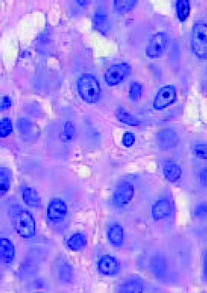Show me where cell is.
I'll use <instances>...</instances> for the list:
<instances>
[{"instance_id":"cell-1","label":"cell","mask_w":207,"mask_h":293,"mask_svg":"<svg viewBox=\"0 0 207 293\" xmlns=\"http://www.w3.org/2000/svg\"><path fill=\"white\" fill-rule=\"evenodd\" d=\"M10 218L14 230L22 239H32L36 234V221L31 212L20 205H14L10 210Z\"/></svg>"},{"instance_id":"cell-2","label":"cell","mask_w":207,"mask_h":293,"mask_svg":"<svg viewBox=\"0 0 207 293\" xmlns=\"http://www.w3.org/2000/svg\"><path fill=\"white\" fill-rule=\"evenodd\" d=\"M77 91L86 103L95 104L100 101L101 89L97 78L92 74H83L77 81Z\"/></svg>"},{"instance_id":"cell-3","label":"cell","mask_w":207,"mask_h":293,"mask_svg":"<svg viewBox=\"0 0 207 293\" xmlns=\"http://www.w3.org/2000/svg\"><path fill=\"white\" fill-rule=\"evenodd\" d=\"M191 48L194 55L200 60L207 58V23L197 22L193 27Z\"/></svg>"},{"instance_id":"cell-4","label":"cell","mask_w":207,"mask_h":293,"mask_svg":"<svg viewBox=\"0 0 207 293\" xmlns=\"http://www.w3.org/2000/svg\"><path fill=\"white\" fill-rule=\"evenodd\" d=\"M131 71V66L127 63H119L111 65L106 70L104 75L105 81L110 87L116 86L130 75Z\"/></svg>"},{"instance_id":"cell-5","label":"cell","mask_w":207,"mask_h":293,"mask_svg":"<svg viewBox=\"0 0 207 293\" xmlns=\"http://www.w3.org/2000/svg\"><path fill=\"white\" fill-rule=\"evenodd\" d=\"M169 45L166 33L158 32L151 37L145 48V55L149 58H159L164 54Z\"/></svg>"},{"instance_id":"cell-6","label":"cell","mask_w":207,"mask_h":293,"mask_svg":"<svg viewBox=\"0 0 207 293\" xmlns=\"http://www.w3.org/2000/svg\"><path fill=\"white\" fill-rule=\"evenodd\" d=\"M176 89L174 85H165L158 91L154 100V108L158 111H161L164 109L171 106L175 103L176 100Z\"/></svg>"},{"instance_id":"cell-7","label":"cell","mask_w":207,"mask_h":293,"mask_svg":"<svg viewBox=\"0 0 207 293\" xmlns=\"http://www.w3.org/2000/svg\"><path fill=\"white\" fill-rule=\"evenodd\" d=\"M135 194V188L131 183L124 181L116 186L113 193V203L117 208H124L132 201Z\"/></svg>"},{"instance_id":"cell-8","label":"cell","mask_w":207,"mask_h":293,"mask_svg":"<svg viewBox=\"0 0 207 293\" xmlns=\"http://www.w3.org/2000/svg\"><path fill=\"white\" fill-rule=\"evenodd\" d=\"M68 213L67 204L60 198H54L49 202L46 215L51 222L60 223L65 220Z\"/></svg>"},{"instance_id":"cell-9","label":"cell","mask_w":207,"mask_h":293,"mask_svg":"<svg viewBox=\"0 0 207 293\" xmlns=\"http://www.w3.org/2000/svg\"><path fill=\"white\" fill-rule=\"evenodd\" d=\"M156 140L162 150H169L178 145L179 136L175 130L171 128H164L158 132Z\"/></svg>"},{"instance_id":"cell-10","label":"cell","mask_w":207,"mask_h":293,"mask_svg":"<svg viewBox=\"0 0 207 293\" xmlns=\"http://www.w3.org/2000/svg\"><path fill=\"white\" fill-rule=\"evenodd\" d=\"M98 270L105 276H114L120 271V264L116 258L112 255H105L100 258L97 262Z\"/></svg>"},{"instance_id":"cell-11","label":"cell","mask_w":207,"mask_h":293,"mask_svg":"<svg viewBox=\"0 0 207 293\" xmlns=\"http://www.w3.org/2000/svg\"><path fill=\"white\" fill-rule=\"evenodd\" d=\"M144 290V281L140 276L130 275L124 278L117 287L119 292L139 293Z\"/></svg>"},{"instance_id":"cell-12","label":"cell","mask_w":207,"mask_h":293,"mask_svg":"<svg viewBox=\"0 0 207 293\" xmlns=\"http://www.w3.org/2000/svg\"><path fill=\"white\" fill-rule=\"evenodd\" d=\"M54 271L56 280L62 284H70L74 277L72 266L65 259L56 262Z\"/></svg>"},{"instance_id":"cell-13","label":"cell","mask_w":207,"mask_h":293,"mask_svg":"<svg viewBox=\"0 0 207 293\" xmlns=\"http://www.w3.org/2000/svg\"><path fill=\"white\" fill-rule=\"evenodd\" d=\"M172 211L171 203L167 199H160L152 207L151 215L154 220H162L168 217Z\"/></svg>"},{"instance_id":"cell-14","label":"cell","mask_w":207,"mask_h":293,"mask_svg":"<svg viewBox=\"0 0 207 293\" xmlns=\"http://www.w3.org/2000/svg\"><path fill=\"white\" fill-rule=\"evenodd\" d=\"M22 201L31 209H38L41 206V198L37 190L30 186H23L21 190Z\"/></svg>"},{"instance_id":"cell-15","label":"cell","mask_w":207,"mask_h":293,"mask_svg":"<svg viewBox=\"0 0 207 293\" xmlns=\"http://www.w3.org/2000/svg\"><path fill=\"white\" fill-rule=\"evenodd\" d=\"M163 174L169 182L175 183L181 179L183 171L180 166L175 161L167 160L163 166Z\"/></svg>"},{"instance_id":"cell-16","label":"cell","mask_w":207,"mask_h":293,"mask_svg":"<svg viewBox=\"0 0 207 293\" xmlns=\"http://www.w3.org/2000/svg\"><path fill=\"white\" fill-rule=\"evenodd\" d=\"M15 246L9 239L1 238L0 239V255L1 260L6 264H11L15 258Z\"/></svg>"},{"instance_id":"cell-17","label":"cell","mask_w":207,"mask_h":293,"mask_svg":"<svg viewBox=\"0 0 207 293\" xmlns=\"http://www.w3.org/2000/svg\"><path fill=\"white\" fill-rule=\"evenodd\" d=\"M151 273L157 279H163L167 271L166 261L160 255H155L152 258L149 263Z\"/></svg>"},{"instance_id":"cell-18","label":"cell","mask_w":207,"mask_h":293,"mask_svg":"<svg viewBox=\"0 0 207 293\" xmlns=\"http://www.w3.org/2000/svg\"><path fill=\"white\" fill-rule=\"evenodd\" d=\"M107 239L114 247H121L124 241V227L120 224L111 225L107 231Z\"/></svg>"},{"instance_id":"cell-19","label":"cell","mask_w":207,"mask_h":293,"mask_svg":"<svg viewBox=\"0 0 207 293\" xmlns=\"http://www.w3.org/2000/svg\"><path fill=\"white\" fill-rule=\"evenodd\" d=\"M94 27L102 34H107L110 30V22L108 16L102 10H98L94 15Z\"/></svg>"},{"instance_id":"cell-20","label":"cell","mask_w":207,"mask_h":293,"mask_svg":"<svg viewBox=\"0 0 207 293\" xmlns=\"http://www.w3.org/2000/svg\"><path fill=\"white\" fill-rule=\"evenodd\" d=\"M67 248L71 251H80L86 245V238L82 232L73 234L66 243Z\"/></svg>"},{"instance_id":"cell-21","label":"cell","mask_w":207,"mask_h":293,"mask_svg":"<svg viewBox=\"0 0 207 293\" xmlns=\"http://www.w3.org/2000/svg\"><path fill=\"white\" fill-rule=\"evenodd\" d=\"M116 119L123 123L124 125H129V126H138L140 125L139 120L133 116L132 114L129 113V111H127L125 109L123 108L121 106H119L116 108Z\"/></svg>"},{"instance_id":"cell-22","label":"cell","mask_w":207,"mask_h":293,"mask_svg":"<svg viewBox=\"0 0 207 293\" xmlns=\"http://www.w3.org/2000/svg\"><path fill=\"white\" fill-rule=\"evenodd\" d=\"M175 8L179 22H185L190 14V2L188 0H178L175 4Z\"/></svg>"},{"instance_id":"cell-23","label":"cell","mask_w":207,"mask_h":293,"mask_svg":"<svg viewBox=\"0 0 207 293\" xmlns=\"http://www.w3.org/2000/svg\"><path fill=\"white\" fill-rule=\"evenodd\" d=\"M11 172L6 167L0 168V194L6 195L11 188Z\"/></svg>"},{"instance_id":"cell-24","label":"cell","mask_w":207,"mask_h":293,"mask_svg":"<svg viewBox=\"0 0 207 293\" xmlns=\"http://www.w3.org/2000/svg\"><path fill=\"white\" fill-rule=\"evenodd\" d=\"M136 0H116L114 1V9L117 13H125L135 8Z\"/></svg>"},{"instance_id":"cell-25","label":"cell","mask_w":207,"mask_h":293,"mask_svg":"<svg viewBox=\"0 0 207 293\" xmlns=\"http://www.w3.org/2000/svg\"><path fill=\"white\" fill-rule=\"evenodd\" d=\"M142 85L138 81H133L129 90V97L131 101H138L142 95Z\"/></svg>"},{"instance_id":"cell-26","label":"cell","mask_w":207,"mask_h":293,"mask_svg":"<svg viewBox=\"0 0 207 293\" xmlns=\"http://www.w3.org/2000/svg\"><path fill=\"white\" fill-rule=\"evenodd\" d=\"M75 136V126L70 121H67L64 125L62 134H61V139L63 141L69 142L72 140Z\"/></svg>"},{"instance_id":"cell-27","label":"cell","mask_w":207,"mask_h":293,"mask_svg":"<svg viewBox=\"0 0 207 293\" xmlns=\"http://www.w3.org/2000/svg\"><path fill=\"white\" fill-rule=\"evenodd\" d=\"M13 130V125L11 119L4 118L0 122V136L1 138H6L11 135Z\"/></svg>"},{"instance_id":"cell-28","label":"cell","mask_w":207,"mask_h":293,"mask_svg":"<svg viewBox=\"0 0 207 293\" xmlns=\"http://www.w3.org/2000/svg\"><path fill=\"white\" fill-rule=\"evenodd\" d=\"M16 127L22 135H27L32 130V123L25 118H20L16 122Z\"/></svg>"},{"instance_id":"cell-29","label":"cell","mask_w":207,"mask_h":293,"mask_svg":"<svg viewBox=\"0 0 207 293\" xmlns=\"http://www.w3.org/2000/svg\"><path fill=\"white\" fill-rule=\"evenodd\" d=\"M192 151L196 157L201 160H207V144L206 143H196L194 144L192 148Z\"/></svg>"},{"instance_id":"cell-30","label":"cell","mask_w":207,"mask_h":293,"mask_svg":"<svg viewBox=\"0 0 207 293\" xmlns=\"http://www.w3.org/2000/svg\"><path fill=\"white\" fill-rule=\"evenodd\" d=\"M135 141V135L131 131H126L123 136V145L127 148H130L133 146Z\"/></svg>"},{"instance_id":"cell-31","label":"cell","mask_w":207,"mask_h":293,"mask_svg":"<svg viewBox=\"0 0 207 293\" xmlns=\"http://www.w3.org/2000/svg\"><path fill=\"white\" fill-rule=\"evenodd\" d=\"M194 215L199 219L207 218V203H200L194 209Z\"/></svg>"},{"instance_id":"cell-32","label":"cell","mask_w":207,"mask_h":293,"mask_svg":"<svg viewBox=\"0 0 207 293\" xmlns=\"http://www.w3.org/2000/svg\"><path fill=\"white\" fill-rule=\"evenodd\" d=\"M11 104H12V102H11V98L7 96V95L4 96L2 98V101H1V107H0L1 111L7 110L9 107H11Z\"/></svg>"},{"instance_id":"cell-33","label":"cell","mask_w":207,"mask_h":293,"mask_svg":"<svg viewBox=\"0 0 207 293\" xmlns=\"http://www.w3.org/2000/svg\"><path fill=\"white\" fill-rule=\"evenodd\" d=\"M199 179L202 185L207 187V167L203 169L200 172H199Z\"/></svg>"},{"instance_id":"cell-34","label":"cell","mask_w":207,"mask_h":293,"mask_svg":"<svg viewBox=\"0 0 207 293\" xmlns=\"http://www.w3.org/2000/svg\"><path fill=\"white\" fill-rule=\"evenodd\" d=\"M203 273L204 277L207 280V250L204 253V260H203Z\"/></svg>"}]
</instances>
